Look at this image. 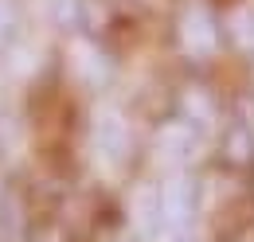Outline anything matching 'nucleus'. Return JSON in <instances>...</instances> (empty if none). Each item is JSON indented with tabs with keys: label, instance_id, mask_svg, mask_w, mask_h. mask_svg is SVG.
<instances>
[{
	"label": "nucleus",
	"instance_id": "2",
	"mask_svg": "<svg viewBox=\"0 0 254 242\" xmlns=\"http://www.w3.org/2000/svg\"><path fill=\"white\" fill-rule=\"evenodd\" d=\"M227 160L235 164V168H247L254 160V133L251 125H231V133H227Z\"/></svg>",
	"mask_w": 254,
	"mask_h": 242
},
{
	"label": "nucleus",
	"instance_id": "1",
	"mask_svg": "<svg viewBox=\"0 0 254 242\" xmlns=\"http://www.w3.org/2000/svg\"><path fill=\"white\" fill-rule=\"evenodd\" d=\"M176 35H180V43L188 47L191 55H211V51H215V43H219L215 24H211V20H207V12H199V8H184L180 24H176Z\"/></svg>",
	"mask_w": 254,
	"mask_h": 242
}]
</instances>
